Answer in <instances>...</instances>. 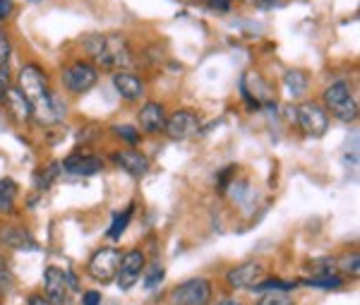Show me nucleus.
I'll use <instances>...</instances> for the list:
<instances>
[{"mask_svg":"<svg viewBox=\"0 0 360 305\" xmlns=\"http://www.w3.org/2000/svg\"><path fill=\"white\" fill-rule=\"evenodd\" d=\"M84 51L91 56V63L103 70H127L135 63L130 39L125 34H91L84 39Z\"/></svg>","mask_w":360,"mask_h":305,"instance_id":"nucleus-1","label":"nucleus"},{"mask_svg":"<svg viewBox=\"0 0 360 305\" xmlns=\"http://www.w3.org/2000/svg\"><path fill=\"white\" fill-rule=\"evenodd\" d=\"M322 106L329 116H334L341 123H356L358 120V99L353 94V87L348 80H336L324 87L322 92Z\"/></svg>","mask_w":360,"mask_h":305,"instance_id":"nucleus-2","label":"nucleus"},{"mask_svg":"<svg viewBox=\"0 0 360 305\" xmlns=\"http://www.w3.org/2000/svg\"><path fill=\"white\" fill-rule=\"evenodd\" d=\"M98 77H101L98 68L91 61H86V58H77V61L68 63V66H63L60 70L63 87H65V92L72 94V97H82V94L91 92L98 85Z\"/></svg>","mask_w":360,"mask_h":305,"instance_id":"nucleus-3","label":"nucleus"},{"mask_svg":"<svg viewBox=\"0 0 360 305\" xmlns=\"http://www.w3.org/2000/svg\"><path fill=\"white\" fill-rule=\"evenodd\" d=\"M214 286L205 277H193L168 293V305H212Z\"/></svg>","mask_w":360,"mask_h":305,"instance_id":"nucleus-4","label":"nucleus"},{"mask_svg":"<svg viewBox=\"0 0 360 305\" xmlns=\"http://www.w3.org/2000/svg\"><path fill=\"white\" fill-rule=\"evenodd\" d=\"M17 89H20L25 97L29 99V104H39L46 94L51 92L49 87V73H46L44 66L39 63H25L20 68V75H17Z\"/></svg>","mask_w":360,"mask_h":305,"instance_id":"nucleus-5","label":"nucleus"},{"mask_svg":"<svg viewBox=\"0 0 360 305\" xmlns=\"http://www.w3.org/2000/svg\"><path fill=\"white\" fill-rule=\"evenodd\" d=\"M293 120L298 123V127L307 135V137H324L329 130L332 116L327 113V108H324L319 101H303L295 106Z\"/></svg>","mask_w":360,"mask_h":305,"instance_id":"nucleus-6","label":"nucleus"},{"mask_svg":"<svg viewBox=\"0 0 360 305\" xmlns=\"http://www.w3.org/2000/svg\"><path fill=\"white\" fill-rule=\"evenodd\" d=\"M120 257H123L120 248H113V245L98 248L94 255L89 257V262H86V274H89V279H94L96 284H111L115 279V274H118Z\"/></svg>","mask_w":360,"mask_h":305,"instance_id":"nucleus-7","label":"nucleus"},{"mask_svg":"<svg viewBox=\"0 0 360 305\" xmlns=\"http://www.w3.org/2000/svg\"><path fill=\"white\" fill-rule=\"evenodd\" d=\"M240 97L250 108L274 106V94L259 73H245L240 77Z\"/></svg>","mask_w":360,"mask_h":305,"instance_id":"nucleus-8","label":"nucleus"},{"mask_svg":"<svg viewBox=\"0 0 360 305\" xmlns=\"http://www.w3.org/2000/svg\"><path fill=\"white\" fill-rule=\"evenodd\" d=\"M65 116H68V104L63 101V97H58L53 92H49L41 101L32 106V120H37L44 127L58 125V123L65 120Z\"/></svg>","mask_w":360,"mask_h":305,"instance_id":"nucleus-9","label":"nucleus"},{"mask_svg":"<svg viewBox=\"0 0 360 305\" xmlns=\"http://www.w3.org/2000/svg\"><path fill=\"white\" fill-rule=\"evenodd\" d=\"M200 130H202L200 116L190 108H178V111H173V113H168V120H166V127H164V132L171 139L195 137Z\"/></svg>","mask_w":360,"mask_h":305,"instance_id":"nucleus-10","label":"nucleus"},{"mask_svg":"<svg viewBox=\"0 0 360 305\" xmlns=\"http://www.w3.org/2000/svg\"><path fill=\"white\" fill-rule=\"evenodd\" d=\"M144 267H147V257H144L142 250H127L120 257V267L118 274H115V281L123 291H130L132 286L137 284L139 277L144 274Z\"/></svg>","mask_w":360,"mask_h":305,"instance_id":"nucleus-11","label":"nucleus"},{"mask_svg":"<svg viewBox=\"0 0 360 305\" xmlns=\"http://www.w3.org/2000/svg\"><path fill=\"white\" fill-rule=\"evenodd\" d=\"M111 161L120 168V171L135 175V178H144V175L152 171V159H149L144 151L135 149V147L111 151Z\"/></svg>","mask_w":360,"mask_h":305,"instance_id":"nucleus-12","label":"nucleus"},{"mask_svg":"<svg viewBox=\"0 0 360 305\" xmlns=\"http://www.w3.org/2000/svg\"><path fill=\"white\" fill-rule=\"evenodd\" d=\"M111 82H113L115 94H118L125 104H139L144 99V94H147L144 80L139 77V75L130 73V70H118V73H113Z\"/></svg>","mask_w":360,"mask_h":305,"instance_id":"nucleus-13","label":"nucleus"},{"mask_svg":"<svg viewBox=\"0 0 360 305\" xmlns=\"http://www.w3.org/2000/svg\"><path fill=\"white\" fill-rule=\"evenodd\" d=\"M264 279V265L262 262H243V265H236L226 272V286L233 291L240 289H252L257 281Z\"/></svg>","mask_w":360,"mask_h":305,"instance_id":"nucleus-14","label":"nucleus"},{"mask_svg":"<svg viewBox=\"0 0 360 305\" xmlns=\"http://www.w3.org/2000/svg\"><path fill=\"white\" fill-rule=\"evenodd\" d=\"M68 289H70V279L68 272L56 265L46 267L44 272V296L51 305H65L68 303Z\"/></svg>","mask_w":360,"mask_h":305,"instance_id":"nucleus-15","label":"nucleus"},{"mask_svg":"<svg viewBox=\"0 0 360 305\" xmlns=\"http://www.w3.org/2000/svg\"><path fill=\"white\" fill-rule=\"evenodd\" d=\"M168 120V108L161 101H144L137 111V130L147 135H159L164 132Z\"/></svg>","mask_w":360,"mask_h":305,"instance_id":"nucleus-16","label":"nucleus"},{"mask_svg":"<svg viewBox=\"0 0 360 305\" xmlns=\"http://www.w3.org/2000/svg\"><path fill=\"white\" fill-rule=\"evenodd\" d=\"M63 171L70 175H82V178H89V175H96L103 171V159L96 154H86V151H72L70 156L60 161Z\"/></svg>","mask_w":360,"mask_h":305,"instance_id":"nucleus-17","label":"nucleus"},{"mask_svg":"<svg viewBox=\"0 0 360 305\" xmlns=\"http://www.w3.org/2000/svg\"><path fill=\"white\" fill-rule=\"evenodd\" d=\"M0 104L5 106L8 118L13 123H17V125H27V123H32V104H29V99L17 89L15 85L5 92V97L0 99Z\"/></svg>","mask_w":360,"mask_h":305,"instance_id":"nucleus-18","label":"nucleus"},{"mask_svg":"<svg viewBox=\"0 0 360 305\" xmlns=\"http://www.w3.org/2000/svg\"><path fill=\"white\" fill-rule=\"evenodd\" d=\"M0 243L8 245L13 250H37V240L25 226H15V224H5L0 228Z\"/></svg>","mask_w":360,"mask_h":305,"instance_id":"nucleus-19","label":"nucleus"},{"mask_svg":"<svg viewBox=\"0 0 360 305\" xmlns=\"http://www.w3.org/2000/svg\"><path fill=\"white\" fill-rule=\"evenodd\" d=\"M283 87H286L291 99H303L307 94V87H310V77H307L303 70H288L283 75Z\"/></svg>","mask_w":360,"mask_h":305,"instance_id":"nucleus-20","label":"nucleus"},{"mask_svg":"<svg viewBox=\"0 0 360 305\" xmlns=\"http://www.w3.org/2000/svg\"><path fill=\"white\" fill-rule=\"evenodd\" d=\"M60 171H63V163L60 161H51L46 168H39L37 175H34V185H37V190L39 192L49 190V187L56 183L58 175H60Z\"/></svg>","mask_w":360,"mask_h":305,"instance_id":"nucleus-21","label":"nucleus"},{"mask_svg":"<svg viewBox=\"0 0 360 305\" xmlns=\"http://www.w3.org/2000/svg\"><path fill=\"white\" fill-rule=\"evenodd\" d=\"M132 214H135V204H127V207L123 209V212L113 216V224L108 226L106 236L111 238V240H120V236H123V233L127 231V226H130Z\"/></svg>","mask_w":360,"mask_h":305,"instance_id":"nucleus-22","label":"nucleus"},{"mask_svg":"<svg viewBox=\"0 0 360 305\" xmlns=\"http://www.w3.org/2000/svg\"><path fill=\"white\" fill-rule=\"evenodd\" d=\"M15 202H17V183L10 178H3L0 180V212L10 214L15 209Z\"/></svg>","mask_w":360,"mask_h":305,"instance_id":"nucleus-23","label":"nucleus"},{"mask_svg":"<svg viewBox=\"0 0 360 305\" xmlns=\"http://www.w3.org/2000/svg\"><path fill=\"white\" fill-rule=\"evenodd\" d=\"M291 289H295V284L283 281V279H262L252 286V291L259 293V296H262V293H288Z\"/></svg>","mask_w":360,"mask_h":305,"instance_id":"nucleus-24","label":"nucleus"},{"mask_svg":"<svg viewBox=\"0 0 360 305\" xmlns=\"http://www.w3.org/2000/svg\"><path fill=\"white\" fill-rule=\"evenodd\" d=\"M144 289L152 291L156 286L161 284V281L166 279V267L161 265V262H147V267H144Z\"/></svg>","mask_w":360,"mask_h":305,"instance_id":"nucleus-25","label":"nucleus"},{"mask_svg":"<svg viewBox=\"0 0 360 305\" xmlns=\"http://www.w3.org/2000/svg\"><path fill=\"white\" fill-rule=\"evenodd\" d=\"M111 132L120 139V142H125L130 147L139 144V139H142V132H139L135 125H125V123H115V125H111Z\"/></svg>","mask_w":360,"mask_h":305,"instance_id":"nucleus-26","label":"nucleus"},{"mask_svg":"<svg viewBox=\"0 0 360 305\" xmlns=\"http://www.w3.org/2000/svg\"><path fill=\"white\" fill-rule=\"evenodd\" d=\"M307 286H315V289H324V291H336L344 286V277L339 274H332V277H312L305 281Z\"/></svg>","mask_w":360,"mask_h":305,"instance_id":"nucleus-27","label":"nucleus"},{"mask_svg":"<svg viewBox=\"0 0 360 305\" xmlns=\"http://www.w3.org/2000/svg\"><path fill=\"white\" fill-rule=\"evenodd\" d=\"M341 267V272L348 274V277H358L360 272V257L358 252H346L341 260H336V269Z\"/></svg>","mask_w":360,"mask_h":305,"instance_id":"nucleus-28","label":"nucleus"},{"mask_svg":"<svg viewBox=\"0 0 360 305\" xmlns=\"http://www.w3.org/2000/svg\"><path fill=\"white\" fill-rule=\"evenodd\" d=\"M310 269L315 277H332V274H336V260L334 257H322V260L310 262Z\"/></svg>","mask_w":360,"mask_h":305,"instance_id":"nucleus-29","label":"nucleus"},{"mask_svg":"<svg viewBox=\"0 0 360 305\" xmlns=\"http://www.w3.org/2000/svg\"><path fill=\"white\" fill-rule=\"evenodd\" d=\"M13 286H15V274H13V269H10L8 262L0 257V293H8V291H13Z\"/></svg>","mask_w":360,"mask_h":305,"instance_id":"nucleus-30","label":"nucleus"},{"mask_svg":"<svg viewBox=\"0 0 360 305\" xmlns=\"http://www.w3.org/2000/svg\"><path fill=\"white\" fill-rule=\"evenodd\" d=\"M255 305H295L288 293H262Z\"/></svg>","mask_w":360,"mask_h":305,"instance_id":"nucleus-31","label":"nucleus"},{"mask_svg":"<svg viewBox=\"0 0 360 305\" xmlns=\"http://www.w3.org/2000/svg\"><path fill=\"white\" fill-rule=\"evenodd\" d=\"M10 58H13V41L8 32L0 29V66H8Z\"/></svg>","mask_w":360,"mask_h":305,"instance_id":"nucleus-32","label":"nucleus"},{"mask_svg":"<svg viewBox=\"0 0 360 305\" xmlns=\"http://www.w3.org/2000/svg\"><path fill=\"white\" fill-rule=\"evenodd\" d=\"M233 173H236V166H226L217 173V190L221 192V195L229 190V180L233 178Z\"/></svg>","mask_w":360,"mask_h":305,"instance_id":"nucleus-33","label":"nucleus"},{"mask_svg":"<svg viewBox=\"0 0 360 305\" xmlns=\"http://www.w3.org/2000/svg\"><path fill=\"white\" fill-rule=\"evenodd\" d=\"M13 87V75H10L8 66H0V99L5 97V92Z\"/></svg>","mask_w":360,"mask_h":305,"instance_id":"nucleus-34","label":"nucleus"},{"mask_svg":"<svg viewBox=\"0 0 360 305\" xmlns=\"http://www.w3.org/2000/svg\"><path fill=\"white\" fill-rule=\"evenodd\" d=\"M209 8L217 10V13H229L231 8H233V0H207Z\"/></svg>","mask_w":360,"mask_h":305,"instance_id":"nucleus-35","label":"nucleus"},{"mask_svg":"<svg viewBox=\"0 0 360 305\" xmlns=\"http://www.w3.org/2000/svg\"><path fill=\"white\" fill-rule=\"evenodd\" d=\"M13 10H15V0H0V22L10 20Z\"/></svg>","mask_w":360,"mask_h":305,"instance_id":"nucleus-36","label":"nucleus"},{"mask_svg":"<svg viewBox=\"0 0 360 305\" xmlns=\"http://www.w3.org/2000/svg\"><path fill=\"white\" fill-rule=\"evenodd\" d=\"M82 305H101V293H98V291H86L82 296Z\"/></svg>","mask_w":360,"mask_h":305,"instance_id":"nucleus-37","label":"nucleus"},{"mask_svg":"<svg viewBox=\"0 0 360 305\" xmlns=\"http://www.w3.org/2000/svg\"><path fill=\"white\" fill-rule=\"evenodd\" d=\"M27 305H51V303L46 301L44 293H32V296L27 298Z\"/></svg>","mask_w":360,"mask_h":305,"instance_id":"nucleus-38","label":"nucleus"},{"mask_svg":"<svg viewBox=\"0 0 360 305\" xmlns=\"http://www.w3.org/2000/svg\"><path fill=\"white\" fill-rule=\"evenodd\" d=\"M217 305H243L240 301H236V298H221Z\"/></svg>","mask_w":360,"mask_h":305,"instance_id":"nucleus-39","label":"nucleus"},{"mask_svg":"<svg viewBox=\"0 0 360 305\" xmlns=\"http://www.w3.org/2000/svg\"><path fill=\"white\" fill-rule=\"evenodd\" d=\"M238 3H243V5H257L259 0H238Z\"/></svg>","mask_w":360,"mask_h":305,"instance_id":"nucleus-40","label":"nucleus"},{"mask_svg":"<svg viewBox=\"0 0 360 305\" xmlns=\"http://www.w3.org/2000/svg\"><path fill=\"white\" fill-rule=\"evenodd\" d=\"M173 3H190V0H173Z\"/></svg>","mask_w":360,"mask_h":305,"instance_id":"nucleus-41","label":"nucleus"},{"mask_svg":"<svg viewBox=\"0 0 360 305\" xmlns=\"http://www.w3.org/2000/svg\"><path fill=\"white\" fill-rule=\"evenodd\" d=\"M29 3H41V0H29Z\"/></svg>","mask_w":360,"mask_h":305,"instance_id":"nucleus-42","label":"nucleus"}]
</instances>
